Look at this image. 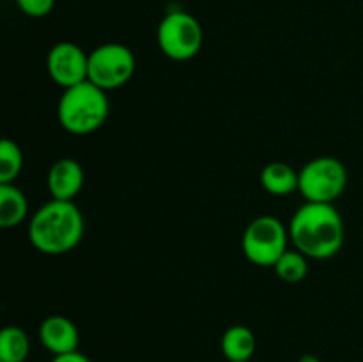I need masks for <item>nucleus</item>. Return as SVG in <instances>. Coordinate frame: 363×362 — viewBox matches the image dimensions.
I'll return each instance as SVG.
<instances>
[{
    "mask_svg": "<svg viewBox=\"0 0 363 362\" xmlns=\"http://www.w3.org/2000/svg\"><path fill=\"white\" fill-rule=\"evenodd\" d=\"M28 213V201L14 183H0V229L20 226Z\"/></svg>",
    "mask_w": 363,
    "mask_h": 362,
    "instance_id": "12",
    "label": "nucleus"
},
{
    "mask_svg": "<svg viewBox=\"0 0 363 362\" xmlns=\"http://www.w3.org/2000/svg\"><path fill=\"white\" fill-rule=\"evenodd\" d=\"M220 350L227 362H248L257 350V339L254 330L247 325H233L223 332L220 339Z\"/></svg>",
    "mask_w": 363,
    "mask_h": 362,
    "instance_id": "11",
    "label": "nucleus"
},
{
    "mask_svg": "<svg viewBox=\"0 0 363 362\" xmlns=\"http://www.w3.org/2000/svg\"><path fill=\"white\" fill-rule=\"evenodd\" d=\"M110 112L108 96L85 80L62 91L57 105L59 124L71 135H89L105 124Z\"/></svg>",
    "mask_w": 363,
    "mask_h": 362,
    "instance_id": "3",
    "label": "nucleus"
},
{
    "mask_svg": "<svg viewBox=\"0 0 363 362\" xmlns=\"http://www.w3.org/2000/svg\"><path fill=\"white\" fill-rule=\"evenodd\" d=\"M30 353V339L21 327L0 329V358L4 362H25Z\"/></svg>",
    "mask_w": 363,
    "mask_h": 362,
    "instance_id": "14",
    "label": "nucleus"
},
{
    "mask_svg": "<svg viewBox=\"0 0 363 362\" xmlns=\"http://www.w3.org/2000/svg\"><path fill=\"white\" fill-rule=\"evenodd\" d=\"M298 362H321V358L318 355H312V353H305L298 358Z\"/></svg>",
    "mask_w": 363,
    "mask_h": 362,
    "instance_id": "19",
    "label": "nucleus"
},
{
    "mask_svg": "<svg viewBox=\"0 0 363 362\" xmlns=\"http://www.w3.org/2000/svg\"><path fill=\"white\" fill-rule=\"evenodd\" d=\"M0 362H4V361H2V358H0Z\"/></svg>",
    "mask_w": 363,
    "mask_h": 362,
    "instance_id": "20",
    "label": "nucleus"
},
{
    "mask_svg": "<svg viewBox=\"0 0 363 362\" xmlns=\"http://www.w3.org/2000/svg\"><path fill=\"white\" fill-rule=\"evenodd\" d=\"M52 362H92L87 355H84L82 351H71V353L64 355H55L52 358Z\"/></svg>",
    "mask_w": 363,
    "mask_h": 362,
    "instance_id": "18",
    "label": "nucleus"
},
{
    "mask_svg": "<svg viewBox=\"0 0 363 362\" xmlns=\"http://www.w3.org/2000/svg\"><path fill=\"white\" fill-rule=\"evenodd\" d=\"M289 229V240L296 251L308 259H330L337 256L346 240L342 215L335 204L305 202L294 212Z\"/></svg>",
    "mask_w": 363,
    "mask_h": 362,
    "instance_id": "1",
    "label": "nucleus"
},
{
    "mask_svg": "<svg viewBox=\"0 0 363 362\" xmlns=\"http://www.w3.org/2000/svg\"><path fill=\"white\" fill-rule=\"evenodd\" d=\"M18 9L30 18H43L55 7V0H16Z\"/></svg>",
    "mask_w": 363,
    "mask_h": 362,
    "instance_id": "17",
    "label": "nucleus"
},
{
    "mask_svg": "<svg viewBox=\"0 0 363 362\" xmlns=\"http://www.w3.org/2000/svg\"><path fill=\"white\" fill-rule=\"evenodd\" d=\"M23 169V153L11 138H0V183H14Z\"/></svg>",
    "mask_w": 363,
    "mask_h": 362,
    "instance_id": "16",
    "label": "nucleus"
},
{
    "mask_svg": "<svg viewBox=\"0 0 363 362\" xmlns=\"http://www.w3.org/2000/svg\"><path fill=\"white\" fill-rule=\"evenodd\" d=\"M347 187V169L335 156H318L298 170V192L305 202L335 204Z\"/></svg>",
    "mask_w": 363,
    "mask_h": 362,
    "instance_id": "4",
    "label": "nucleus"
},
{
    "mask_svg": "<svg viewBox=\"0 0 363 362\" xmlns=\"http://www.w3.org/2000/svg\"><path fill=\"white\" fill-rule=\"evenodd\" d=\"M261 185L268 194L286 197L298 192V170L286 162H269L261 170Z\"/></svg>",
    "mask_w": 363,
    "mask_h": 362,
    "instance_id": "13",
    "label": "nucleus"
},
{
    "mask_svg": "<svg viewBox=\"0 0 363 362\" xmlns=\"http://www.w3.org/2000/svg\"><path fill=\"white\" fill-rule=\"evenodd\" d=\"M156 41L163 55L176 62H186L199 55L204 43L202 25L186 11H172L163 16L156 31Z\"/></svg>",
    "mask_w": 363,
    "mask_h": 362,
    "instance_id": "5",
    "label": "nucleus"
},
{
    "mask_svg": "<svg viewBox=\"0 0 363 362\" xmlns=\"http://www.w3.org/2000/svg\"><path fill=\"white\" fill-rule=\"evenodd\" d=\"M135 53L121 43H105L89 52L87 80L105 92L126 85L135 75Z\"/></svg>",
    "mask_w": 363,
    "mask_h": 362,
    "instance_id": "7",
    "label": "nucleus"
},
{
    "mask_svg": "<svg viewBox=\"0 0 363 362\" xmlns=\"http://www.w3.org/2000/svg\"><path fill=\"white\" fill-rule=\"evenodd\" d=\"M289 229L277 216L262 215L252 220L241 238L245 258L262 268H273L289 245Z\"/></svg>",
    "mask_w": 363,
    "mask_h": 362,
    "instance_id": "6",
    "label": "nucleus"
},
{
    "mask_svg": "<svg viewBox=\"0 0 363 362\" xmlns=\"http://www.w3.org/2000/svg\"><path fill=\"white\" fill-rule=\"evenodd\" d=\"M85 183L84 167L74 158H60L50 167L46 176V187H48L52 199L57 201H74L80 194Z\"/></svg>",
    "mask_w": 363,
    "mask_h": 362,
    "instance_id": "9",
    "label": "nucleus"
},
{
    "mask_svg": "<svg viewBox=\"0 0 363 362\" xmlns=\"http://www.w3.org/2000/svg\"><path fill=\"white\" fill-rule=\"evenodd\" d=\"M248 362H252V361H248Z\"/></svg>",
    "mask_w": 363,
    "mask_h": 362,
    "instance_id": "21",
    "label": "nucleus"
},
{
    "mask_svg": "<svg viewBox=\"0 0 363 362\" xmlns=\"http://www.w3.org/2000/svg\"><path fill=\"white\" fill-rule=\"evenodd\" d=\"M38 334L41 344L53 357L78 350L80 334H78V329L73 323V319L66 318V316L53 314L45 318L41 325H39Z\"/></svg>",
    "mask_w": 363,
    "mask_h": 362,
    "instance_id": "10",
    "label": "nucleus"
},
{
    "mask_svg": "<svg viewBox=\"0 0 363 362\" xmlns=\"http://www.w3.org/2000/svg\"><path fill=\"white\" fill-rule=\"evenodd\" d=\"M28 241L46 256H62L78 247L85 233L84 215L74 201L52 199L28 220Z\"/></svg>",
    "mask_w": 363,
    "mask_h": 362,
    "instance_id": "2",
    "label": "nucleus"
},
{
    "mask_svg": "<svg viewBox=\"0 0 363 362\" xmlns=\"http://www.w3.org/2000/svg\"><path fill=\"white\" fill-rule=\"evenodd\" d=\"M87 64L89 53L71 41L57 43L46 55V71L62 89L87 80Z\"/></svg>",
    "mask_w": 363,
    "mask_h": 362,
    "instance_id": "8",
    "label": "nucleus"
},
{
    "mask_svg": "<svg viewBox=\"0 0 363 362\" xmlns=\"http://www.w3.org/2000/svg\"><path fill=\"white\" fill-rule=\"evenodd\" d=\"M275 275L287 284H298L308 275V258L296 248H287L273 265Z\"/></svg>",
    "mask_w": 363,
    "mask_h": 362,
    "instance_id": "15",
    "label": "nucleus"
}]
</instances>
